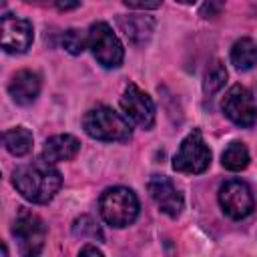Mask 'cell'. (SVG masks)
<instances>
[{
	"instance_id": "cell-1",
	"label": "cell",
	"mask_w": 257,
	"mask_h": 257,
	"mask_svg": "<svg viewBox=\"0 0 257 257\" xmlns=\"http://www.w3.org/2000/svg\"><path fill=\"white\" fill-rule=\"evenodd\" d=\"M12 185L26 201L46 205L60 191L62 175L52 163L40 157L38 161H30L16 167L12 173Z\"/></svg>"
},
{
	"instance_id": "cell-2",
	"label": "cell",
	"mask_w": 257,
	"mask_h": 257,
	"mask_svg": "<svg viewBox=\"0 0 257 257\" xmlns=\"http://www.w3.org/2000/svg\"><path fill=\"white\" fill-rule=\"evenodd\" d=\"M82 128L90 139L104 141V143H126L133 135L126 118L104 104L84 112Z\"/></svg>"
},
{
	"instance_id": "cell-3",
	"label": "cell",
	"mask_w": 257,
	"mask_h": 257,
	"mask_svg": "<svg viewBox=\"0 0 257 257\" xmlns=\"http://www.w3.org/2000/svg\"><path fill=\"white\" fill-rule=\"evenodd\" d=\"M98 211L106 225L122 229L139 215V199L126 187H110L98 199Z\"/></svg>"
},
{
	"instance_id": "cell-4",
	"label": "cell",
	"mask_w": 257,
	"mask_h": 257,
	"mask_svg": "<svg viewBox=\"0 0 257 257\" xmlns=\"http://www.w3.org/2000/svg\"><path fill=\"white\" fill-rule=\"evenodd\" d=\"M209 165H211V149L207 147L203 133L195 128L181 141L173 157V169L177 173L201 175L209 169Z\"/></svg>"
},
{
	"instance_id": "cell-5",
	"label": "cell",
	"mask_w": 257,
	"mask_h": 257,
	"mask_svg": "<svg viewBox=\"0 0 257 257\" xmlns=\"http://www.w3.org/2000/svg\"><path fill=\"white\" fill-rule=\"evenodd\" d=\"M12 235L18 243V251L26 257H34L42 251L46 239V225L44 221L32 213L30 209L20 207L12 225Z\"/></svg>"
},
{
	"instance_id": "cell-6",
	"label": "cell",
	"mask_w": 257,
	"mask_h": 257,
	"mask_svg": "<svg viewBox=\"0 0 257 257\" xmlns=\"http://www.w3.org/2000/svg\"><path fill=\"white\" fill-rule=\"evenodd\" d=\"M86 34H88V48L98 64H102L104 68H116L122 64L124 48L106 22L90 24Z\"/></svg>"
},
{
	"instance_id": "cell-7",
	"label": "cell",
	"mask_w": 257,
	"mask_h": 257,
	"mask_svg": "<svg viewBox=\"0 0 257 257\" xmlns=\"http://www.w3.org/2000/svg\"><path fill=\"white\" fill-rule=\"evenodd\" d=\"M221 110L233 124L241 128H249L257 122V106L253 94L243 84H235L227 90V94L221 100Z\"/></svg>"
},
{
	"instance_id": "cell-8",
	"label": "cell",
	"mask_w": 257,
	"mask_h": 257,
	"mask_svg": "<svg viewBox=\"0 0 257 257\" xmlns=\"http://www.w3.org/2000/svg\"><path fill=\"white\" fill-rule=\"evenodd\" d=\"M219 205L227 217L239 221L253 213L255 199L247 183L241 179H229L219 189Z\"/></svg>"
},
{
	"instance_id": "cell-9",
	"label": "cell",
	"mask_w": 257,
	"mask_h": 257,
	"mask_svg": "<svg viewBox=\"0 0 257 257\" xmlns=\"http://www.w3.org/2000/svg\"><path fill=\"white\" fill-rule=\"evenodd\" d=\"M120 108L135 124H139L143 128H151L155 124V102H153V98L133 82L124 86V92L120 96Z\"/></svg>"
},
{
	"instance_id": "cell-10",
	"label": "cell",
	"mask_w": 257,
	"mask_h": 257,
	"mask_svg": "<svg viewBox=\"0 0 257 257\" xmlns=\"http://www.w3.org/2000/svg\"><path fill=\"white\" fill-rule=\"evenodd\" d=\"M2 48L8 54H22L32 46L34 40V30L32 24L26 18L14 16V14H4L2 16Z\"/></svg>"
},
{
	"instance_id": "cell-11",
	"label": "cell",
	"mask_w": 257,
	"mask_h": 257,
	"mask_svg": "<svg viewBox=\"0 0 257 257\" xmlns=\"http://www.w3.org/2000/svg\"><path fill=\"white\" fill-rule=\"evenodd\" d=\"M149 195L151 199L157 203V207L171 219L179 217L183 207H185V199L181 195V191L175 187V183L165 177V175H153L147 183Z\"/></svg>"
},
{
	"instance_id": "cell-12",
	"label": "cell",
	"mask_w": 257,
	"mask_h": 257,
	"mask_svg": "<svg viewBox=\"0 0 257 257\" xmlns=\"http://www.w3.org/2000/svg\"><path fill=\"white\" fill-rule=\"evenodd\" d=\"M40 86H42L40 74L24 68L12 76V80L8 84V92L16 104L26 106V104H32L36 100V96L40 94Z\"/></svg>"
},
{
	"instance_id": "cell-13",
	"label": "cell",
	"mask_w": 257,
	"mask_h": 257,
	"mask_svg": "<svg viewBox=\"0 0 257 257\" xmlns=\"http://www.w3.org/2000/svg\"><path fill=\"white\" fill-rule=\"evenodd\" d=\"M116 26L128 38L131 44L143 46L151 40L155 32V18L145 14H122L116 18Z\"/></svg>"
},
{
	"instance_id": "cell-14",
	"label": "cell",
	"mask_w": 257,
	"mask_h": 257,
	"mask_svg": "<svg viewBox=\"0 0 257 257\" xmlns=\"http://www.w3.org/2000/svg\"><path fill=\"white\" fill-rule=\"evenodd\" d=\"M78 151H80V143H78L76 137H72V135H54L44 143L40 157L54 165V163H60V161L74 159L78 155Z\"/></svg>"
},
{
	"instance_id": "cell-15",
	"label": "cell",
	"mask_w": 257,
	"mask_h": 257,
	"mask_svg": "<svg viewBox=\"0 0 257 257\" xmlns=\"http://www.w3.org/2000/svg\"><path fill=\"white\" fill-rule=\"evenodd\" d=\"M231 64L237 70H251L257 64V42L253 38H239L231 46Z\"/></svg>"
},
{
	"instance_id": "cell-16",
	"label": "cell",
	"mask_w": 257,
	"mask_h": 257,
	"mask_svg": "<svg viewBox=\"0 0 257 257\" xmlns=\"http://www.w3.org/2000/svg\"><path fill=\"white\" fill-rule=\"evenodd\" d=\"M4 147L10 155L14 157H24L32 151V143H34V137L32 133L26 128V126H14V128H8L4 131Z\"/></svg>"
},
{
	"instance_id": "cell-17",
	"label": "cell",
	"mask_w": 257,
	"mask_h": 257,
	"mask_svg": "<svg viewBox=\"0 0 257 257\" xmlns=\"http://www.w3.org/2000/svg\"><path fill=\"white\" fill-rule=\"evenodd\" d=\"M251 157H249V149L245 147V143L241 141H233L225 147V151L221 153V165L227 169V171H243L247 169Z\"/></svg>"
},
{
	"instance_id": "cell-18",
	"label": "cell",
	"mask_w": 257,
	"mask_h": 257,
	"mask_svg": "<svg viewBox=\"0 0 257 257\" xmlns=\"http://www.w3.org/2000/svg\"><path fill=\"white\" fill-rule=\"evenodd\" d=\"M227 82V68L221 60H213L205 72V80H203V90L205 94H215L219 92Z\"/></svg>"
},
{
	"instance_id": "cell-19",
	"label": "cell",
	"mask_w": 257,
	"mask_h": 257,
	"mask_svg": "<svg viewBox=\"0 0 257 257\" xmlns=\"http://www.w3.org/2000/svg\"><path fill=\"white\" fill-rule=\"evenodd\" d=\"M72 235L84 241H102V229L98 227V223L90 217V215H80L78 219H74L72 223Z\"/></svg>"
},
{
	"instance_id": "cell-20",
	"label": "cell",
	"mask_w": 257,
	"mask_h": 257,
	"mask_svg": "<svg viewBox=\"0 0 257 257\" xmlns=\"http://www.w3.org/2000/svg\"><path fill=\"white\" fill-rule=\"evenodd\" d=\"M62 46L66 52L70 54H80L84 48H88V34L82 32V30H76V28H70L62 34Z\"/></svg>"
},
{
	"instance_id": "cell-21",
	"label": "cell",
	"mask_w": 257,
	"mask_h": 257,
	"mask_svg": "<svg viewBox=\"0 0 257 257\" xmlns=\"http://www.w3.org/2000/svg\"><path fill=\"white\" fill-rule=\"evenodd\" d=\"M122 2L135 10H155L163 4V0H122Z\"/></svg>"
},
{
	"instance_id": "cell-22",
	"label": "cell",
	"mask_w": 257,
	"mask_h": 257,
	"mask_svg": "<svg viewBox=\"0 0 257 257\" xmlns=\"http://www.w3.org/2000/svg\"><path fill=\"white\" fill-rule=\"evenodd\" d=\"M54 6L60 10V12H68V10H74L80 6V0H54Z\"/></svg>"
},
{
	"instance_id": "cell-23",
	"label": "cell",
	"mask_w": 257,
	"mask_h": 257,
	"mask_svg": "<svg viewBox=\"0 0 257 257\" xmlns=\"http://www.w3.org/2000/svg\"><path fill=\"white\" fill-rule=\"evenodd\" d=\"M80 255H102V251L96 247V245H84V247H80Z\"/></svg>"
},
{
	"instance_id": "cell-24",
	"label": "cell",
	"mask_w": 257,
	"mask_h": 257,
	"mask_svg": "<svg viewBox=\"0 0 257 257\" xmlns=\"http://www.w3.org/2000/svg\"><path fill=\"white\" fill-rule=\"evenodd\" d=\"M177 2H181V4H193L195 0H177Z\"/></svg>"
},
{
	"instance_id": "cell-25",
	"label": "cell",
	"mask_w": 257,
	"mask_h": 257,
	"mask_svg": "<svg viewBox=\"0 0 257 257\" xmlns=\"http://www.w3.org/2000/svg\"><path fill=\"white\" fill-rule=\"evenodd\" d=\"M24 2H42V0H24Z\"/></svg>"
}]
</instances>
